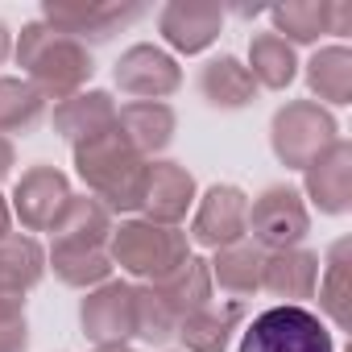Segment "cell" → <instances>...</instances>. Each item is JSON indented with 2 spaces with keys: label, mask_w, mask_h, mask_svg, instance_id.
Wrapping results in <instances>:
<instances>
[{
  "label": "cell",
  "mask_w": 352,
  "mask_h": 352,
  "mask_svg": "<svg viewBox=\"0 0 352 352\" xmlns=\"http://www.w3.org/2000/svg\"><path fill=\"white\" fill-rule=\"evenodd\" d=\"M141 17L145 5H133V0H46L42 5V21L83 46L112 42L120 30H129Z\"/></svg>",
  "instance_id": "obj_8"
},
{
  "label": "cell",
  "mask_w": 352,
  "mask_h": 352,
  "mask_svg": "<svg viewBox=\"0 0 352 352\" xmlns=\"http://www.w3.org/2000/svg\"><path fill=\"white\" fill-rule=\"evenodd\" d=\"M112 124H116V100L108 91H79V96L54 104V133L63 141H71V149Z\"/></svg>",
  "instance_id": "obj_24"
},
{
  "label": "cell",
  "mask_w": 352,
  "mask_h": 352,
  "mask_svg": "<svg viewBox=\"0 0 352 352\" xmlns=\"http://www.w3.org/2000/svg\"><path fill=\"white\" fill-rule=\"evenodd\" d=\"M236 352H336V340L315 311L278 302L253 315V323L241 331Z\"/></svg>",
  "instance_id": "obj_5"
},
{
  "label": "cell",
  "mask_w": 352,
  "mask_h": 352,
  "mask_svg": "<svg viewBox=\"0 0 352 352\" xmlns=\"http://www.w3.org/2000/svg\"><path fill=\"white\" fill-rule=\"evenodd\" d=\"M336 137H340L336 116L315 100H290L270 120V145H274L278 162L290 170H307Z\"/></svg>",
  "instance_id": "obj_6"
},
{
  "label": "cell",
  "mask_w": 352,
  "mask_h": 352,
  "mask_svg": "<svg viewBox=\"0 0 352 352\" xmlns=\"http://www.w3.org/2000/svg\"><path fill=\"white\" fill-rule=\"evenodd\" d=\"M302 191L323 216H344L352 208V145L344 137H336L302 170Z\"/></svg>",
  "instance_id": "obj_15"
},
{
  "label": "cell",
  "mask_w": 352,
  "mask_h": 352,
  "mask_svg": "<svg viewBox=\"0 0 352 352\" xmlns=\"http://www.w3.org/2000/svg\"><path fill=\"white\" fill-rule=\"evenodd\" d=\"M30 348V327L21 319H0V352H25Z\"/></svg>",
  "instance_id": "obj_30"
},
{
  "label": "cell",
  "mask_w": 352,
  "mask_h": 352,
  "mask_svg": "<svg viewBox=\"0 0 352 352\" xmlns=\"http://www.w3.org/2000/svg\"><path fill=\"white\" fill-rule=\"evenodd\" d=\"M46 253L34 236L9 232L0 241V319H21L25 294L42 282Z\"/></svg>",
  "instance_id": "obj_13"
},
{
  "label": "cell",
  "mask_w": 352,
  "mask_h": 352,
  "mask_svg": "<svg viewBox=\"0 0 352 352\" xmlns=\"http://www.w3.org/2000/svg\"><path fill=\"white\" fill-rule=\"evenodd\" d=\"M245 67H249V75H253L257 87L282 91V87H290L294 75H298V54H294L290 42H282L274 30H265V34H257V38L249 42V63H245Z\"/></svg>",
  "instance_id": "obj_26"
},
{
  "label": "cell",
  "mask_w": 352,
  "mask_h": 352,
  "mask_svg": "<svg viewBox=\"0 0 352 352\" xmlns=\"http://www.w3.org/2000/svg\"><path fill=\"white\" fill-rule=\"evenodd\" d=\"M245 327V302L241 298H212L208 307H199L195 315H187L179 323V336L187 352H228L232 336Z\"/></svg>",
  "instance_id": "obj_18"
},
{
  "label": "cell",
  "mask_w": 352,
  "mask_h": 352,
  "mask_svg": "<svg viewBox=\"0 0 352 352\" xmlns=\"http://www.w3.org/2000/svg\"><path fill=\"white\" fill-rule=\"evenodd\" d=\"M245 224H249V195L232 183H216L195 204V220H191L187 232L204 249H228V245L249 236Z\"/></svg>",
  "instance_id": "obj_11"
},
{
  "label": "cell",
  "mask_w": 352,
  "mask_h": 352,
  "mask_svg": "<svg viewBox=\"0 0 352 352\" xmlns=\"http://www.w3.org/2000/svg\"><path fill=\"white\" fill-rule=\"evenodd\" d=\"M13 162H17V153H13V141H9V137H0V183L9 179V170H13Z\"/></svg>",
  "instance_id": "obj_31"
},
{
  "label": "cell",
  "mask_w": 352,
  "mask_h": 352,
  "mask_svg": "<svg viewBox=\"0 0 352 352\" xmlns=\"http://www.w3.org/2000/svg\"><path fill=\"white\" fill-rule=\"evenodd\" d=\"M46 120V100L30 79L0 75V137H30Z\"/></svg>",
  "instance_id": "obj_27"
},
{
  "label": "cell",
  "mask_w": 352,
  "mask_h": 352,
  "mask_svg": "<svg viewBox=\"0 0 352 352\" xmlns=\"http://www.w3.org/2000/svg\"><path fill=\"white\" fill-rule=\"evenodd\" d=\"M348 265H352V241L340 236L327 249V257L319 261V286H315L319 311L336 323V331H348V323H352V270Z\"/></svg>",
  "instance_id": "obj_22"
},
{
  "label": "cell",
  "mask_w": 352,
  "mask_h": 352,
  "mask_svg": "<svg viewBox=\"0 0 352 352\" xmlns=\"http://www.w3.org/2000/svg\"><path fill=\"white\" fill-rule=\"evenodd\" d=\"M13 54V34H9V25L5 21H0V63H5Z\"/></svg>",
  "instance_id": "obj_33"
},
{
  "label": "cell",
  "mask_w": 352,
  "mask_h": 352,
  "mask_svg": "<svg viewBox=\"0 0 352 352\" xmlns=\"http://www.w3.org/2000/svg\"><path fill=\"white\" fill-rule=\"evenodd\" d=\"M145 170H149V162L129 145V137L116 124L75 145V174L91 191V199H100L108 212H137L141 208Z\"/></svg>",
  "instance_id": "obj_2"
},
{
  "label": "cell",
  "mask_w": 352,
  "mask_h": 352,
  "mask_svg": "<svg viewBox=\"0 0 352 352\" xmlns=\"http://www.w3.org/2000/svg\"><path fill=\"white\" fill-rule=\"evenodd\" d=\"M96 352H137V348H129V344H100Z\"/></svg>",
  "instance_id": "obj_34"
},
{
  "label": "cell",
  "mask_w": 352,
  "mask_h": 352,
  "mask_svg": "<svg viewBox=\"0 0 352 352\" xmlns=\"http://www.w3.org/2000/svg\"><path fill=\"white\" fill-rule=\"evenodd\" d=\"M191 208H195V179H191V170L179 166V162H149L145 195H141L145 220L179 228Z\"/></svg>",
  "instance_id": "obj_16"
},
{
  "label": "cell",
  "mask_w": 352,
  "mask_h": 352,
  "mask_svg": "<svg viewBox=\"0 0 352 352\" xmlns=\"http://www.w3.org/2000/svg\"><path fill=\"white\" fill-rule=\"evenodd\" d=\"M157 30L179 54H204L224 30V9L208 0H170L157 13Z\"/></svg>",
  "instance_id": "obj_17"
},
{
  "label": "cell",
  "mask_w": 352,
  "mask_h": 352,
  "mask_svg": "<svg viewBox=\"0 0 352 352\" xmlns=\"http://www.w3.org/2000/svg\"><path fill=\"white\" fill-rule=\"evenodd\" d=\"M274 34L290 46H311L319 38H348L352 34V5L336 0H290V5L270 9Z\"/></svg>",
  "instance_id": "obj_12"
},
{
  "label": "cell",
  "mask_w": 352,
  "mask_h": 352,
  "mask_svg": "<svg viewBox=\"0 0 352 352\" xmlns=\"http://www.w3.org/2000/svg\"><path fill=\"white\" fill-rule=\"evenodd\" d=\"M249 241L265 253H282V249H298L311 232V212L298 187L274 183L265 187L257 199H249V224H245Z\"/></svg>",
  "instance_id": "obj_7"
},
{
  "label": "cell",
  "mask_w": 352,
  "mask_h": 352,
  "mask_svg": "<svg viewBox=\"0 0 352 352\" xmlns=\"http://www.w3.org/2000/svg\"><path fill=\"white\" fill-rule=\"evenodd\" d=\"M265 249H257L249 236L228 245V249H216V261H208L212 270V286L228 290L232 298H245V294H257L261 290V278H265Z\"/></svg>",
  "instance_id": "obj_25"
},
{
  "label": "cell",
  "mask_w": 352,
  "mask_h": 352,
  "mask_svg": "<svg viewBox=\"0 0 352 352\" xmlns=\"http://www.w3.org/2000/svg\"><path fill=\"white\" fill-rule=\"evenodd\" d=\"M71 199V183L67 174L54 166H34L21 174V183L13 187V216L21 220L25 232H50V224L63 216Z\"/></svg>",
  "instance_id": "obj_14"
},
{
  "label": "cell",
  "mask_w": 352,
  "mask_h": 352,
  "mask_svg": "<svg viewBox=\"0 0 352 352\" xmlns=\"http://www.w3.org/2000/svg\"><path fill=\"white\" fill-rule=\"evenodd\" d=\"M174 331H179V319L149 294V286H137V336L145 344H166Z\"/></svg>",
  "instance_id": "obj_29"
},
{
  "label": "cell",
  "mask_w": 352,
  "mask_h": 352,
  "mask_svg": "<svg viewBox=\"0 0 352 352\" xmlns=\"http://www.w3.org/2000/svg\"><path fill=\"white\" fill-rule=\"evenodd\" d=\"M112 79L133 100H157V104H166V96H174V91L183 87V67L174 63V54H166L162 46L137 42V46H129L116 58Z\"/></svg>",
  "instance_id": "obj_9"
},
{
  "label": "cell",
  "mask_w": 352,
  "mask_h": 352,
  "mask_svg": "<svg viewBox=\"0 0 352 352\" xmlns=\"http://www.w3.org/2000/svg\"><path fill=\"white\" fill-rule=\"evenodd\" d=\"M9 228H13V208H9L5 199H0V241L9 236Z\"/></svg>",
  "instance_id": "obj_32"
},
{
  "label": "cell",
  "mask_w": 352,
  "mask_h": 352,
  "mask_svg": "<svg viewBox=\"0 0 352 352\" xmlns=\"http://www.w3.org/2000/svg\"><path fill=\"white\" fill-rule=\"evenodd\" d=\"M307 87L319 100L336 104V108L352 104V50L348 46H323V50H315L311 63H307Z\"/></svg>",
  "instance_id": "obj_28"
},
{
  "label": "cell",
  "mask_w": 352,
  "mask_h": 352,
  "mask_svg": "<svg viewBox=\"0 0 352 352\" xmlns=\"http://www.w3.org/2000/svg\"><path fill=\"white\" fill-rule=\"evenodd\" d=\"M149 294L174 315V319H187V315H195L199 307H208L212 302V270H208V261L204 257H187L179 270H174L170 278H162V282H149Z\"/></svg>",
  "instance_id": "obj_23"
},
{
  "label": "cell",
  "mask_w": 352,
  "mask_h": 352,
  "mask_svg": "<svg viewBox=\"0 0 352 352\" xmlns=\"http://www.w3.org/2000/svg\"><path fill=\"white\" fill-rule=\"evenodd\" d=\"M13 54H17V63L25 67V79L38 87V96H42V100H58V104L71 100V96H79L83 83H87L91 71H96L91 50H87L83 42H75V38L50 30L42 17L30 21V25H21V38H17V46H13Z\"/></svg>",
  "instance_id": "obj_3"
},
{
  "label": "cell",
  "mask_w": 352,
  "mask_h": 352,
  "mask_svg": "<svg viewBox=\"0 0 352 352\" xmlns=\"http://www.w3.org/2000/svg\"><path fill=\"white\" fill-rule=\"evenodd\" d=\"M187 257H191V249H187V232H183V228L153 224V220H124V224H112L108 261L120 265L124 274L141 278L145 286L170 278Z\"/></svg>",
  "instance_id": "obj_4"
},
{
  "label": "cell",
  "mask_w": 352,
  "mask_h": 352,
  "mask_svg": "<svg viewBox=\"0 0 352 352\" xmlns=\"http://www.w3.org/2000/svg\"><path fill=\"white\" fill-rule=\"evenodd\" d=\"M112 212L91 195H71L63 216L50 224V270L63 286L96 290L112 278L108 261Z\"/></svg>",
  "instance_id": "obj_1"
},
{
  "label": "cell",
  "mask_w": 352,
  "mask_h": 352,
  "mask_svg": "<svg viewBox=\"0 0 352 352\" xmlns=\"http://www.w3.org/2000/svg\"><path fill=\"white\" fill-rule=\"evenodd\" d=\"M195 87H199L204 104H212V108H220V112L249 108V104L257 100V91H261V87L253 83L249 67H245L236 54H220V58L204 63V71H199Z\"/></svg>",
  "instance_id": "obj_20"
},
{
  "label": "cell",
  "mask_w": 352,
  "mask_h": 352,
  "mask_svg": "<svg viewBox=\"0 0 352 352\" xmlns=\"http://www.w3.org/2000/svg\"><path fill=\"white\" fill-rule=\"evenodd\" d=\"M79 323L96 348L124 344L129 336H137V286L108 278L104 286L87 290V298L79 302Z\"/></svg>",
  "instance_id": "obj_10"
},
{
  "label": "cell",
  "mask_w": 352,
  "mask_h": 352,
  "mask_svg": "<svg viewBox=\"0 0 352 352\" xmlns=\"http://www.w3.org/2000/svg\"><path fill=\"white\" fill-rule=\"evenodd\" d=\"M319 286V253L311 249H282L265 257V278L261 290H270L274 298H286L290 307H302V298H311Z\"/></svg>",
  "instance_id": "obj_21"
},
{
  "label": "cell",
  "mask_w": 352,
  "mask_h": 352,
  "mask_svg": "<svg viewBox=\"0 0 352 352\" xmlns=\"http://www.w3.org/2000/svg\"><path fill=\"white\" fill-rule=\"evenodd\" d=\"M174 108L170 104H157V100H129L116 108V129L129 137V145L153 162V153H162L170 141H174Z\"/></svg>",
  "instance_id": "obj_19"
}]
</instances>
